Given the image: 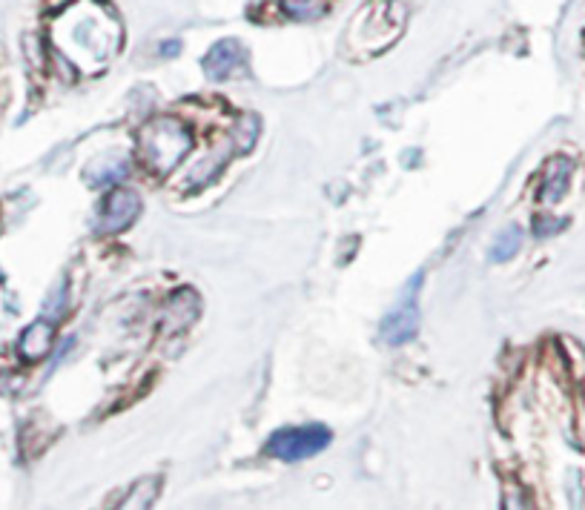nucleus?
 I'll return each mask as SVG.
<instances>
[{
    "label": "nucleus",
    "mask_w": 585,
    "mask_h": 510,
    "mask_svg": "<svg viewBox=\"0 0 585 510\" xmlns=\"http://www.w3.org/2000/svg\"><path fill=\"white\" fill-rule=\"evenodd\" d=\"M419 287H422V273L411 278V284L402 290V298L382 321V339L388 344H405L416 336L419 330Z\"/></svg>",
    "instance_id": "3"
},
{
    "label": "nucleus",
    "mask_w": 585,
    "mask_h": 510,
    "mask_svg": "<svg viewBox=\"0 0 585 510\" xmlns=\"http://www.w3.org/2000/svg\"><path fill=\"white\" fill-rule=\"evenodd\" d=\"M244 61H247V49L236 38H227V41H218L204 55V72L213 81H224V78H233L236 72H241Z\"/></svg>",
    "instance_id": "5"
},
{
    "label": "nucleus",
    "mask_w": 585,
    "mask_h": 510,
    "mask_svg": "<svg viewBox=\"0 0 585 510\" xmlns=\"http://www.w3.org/2000/svg\"><path fill=\"white\" fill-rule=\"evenodd\" d=\"M52 324L49 321H35V324H29L26 330H23L21 336V356L26 362H38V359H44L46 353L52 350Z\"/></svg>",
    "instance_id": "8"
},
{
    "label": "nucleus",
    "mask_w": 585,
    "mask_h": 510,
    "mask_svg": "<svg viewBox=\"0 0 585 510\" xmlns=\"http://www.w3.org/2000/svg\"><path fill=\"white\" fill-rule=\"evenodd\" d=\"M158 479L152 476V479H144V482H138L130 493V502L124 505V508H150L152 499L158 496Z\"/></svg>",
    "instance_id": "11"
},
{
    "label": "nucleus",
    "mask_w": 585,
    "mask_h": 510,
    "mask_svg": "<svg viewBox=\"0 0 585 510\" xmlns=\"http://www.w3.org/2000/svg\"><path fill=\"white\" fill-rule=\"evenodd\" d=\"M568 181H571V161L563 158V155L551 158L548 167H545V181H542V201L545 204H557L565 195V190H568Z\"/></svg>",
    "instance_id": "6"
},
{
    "label": "nucleus",
    "mask_w": 585,
    "mask_h": 510,
    "mask_svg": "<svg viewBox=\"0 0 585 510\" xmlns=\"http://www.w3.org/2000/svg\"><path fill=\"white\" fill-rule=\"evenodd\" d=\"M175 52H181V43L178 41L164 43V46H161V55H175Z\"/></svg>",
    "instance_id": "15"
},
{
    "label": "nucleus",
    "mask_w": 585,
    "mask_h": 510,
    "mask_svg": "<svg viewBox=\"0 0 585 510\" xmlns=\"http://www.w3.org/2000/svg\"><path fill=\"white\" fill-rule=\"evenodd\" d=\"M193 135L175 118H155L144 124L138 132V155L155 175H170V172L190 155Z\"/></svg>",
    "instance_id": "1"
},
{
    "label": "nucleus",
    "mask_w": 585,
    "mask_h": 510,
    "mask_svg": "<svg viewBox=\"0 0 585 510\" xmlns=\"http://www.w3.org/2000/svg\"><path fill=\"white\" fill-rule=\"evenodd\" d=\"M522 247V230L520 227H505L502 233L497 235L494 247H491V261H511L514 255L520 253Z\"/></svg>",
    "instance_id": "9"
},
{
    "label": "nucleus",
    "mask_w": 585,
    "mask_h": 510,
    "mask_svg": "<svg viewBox=\"0 0 585 510\" xmlns=\"http://www.w3.org/2000/svg\"><path fill=\"white\" fill-rule=\"evenodd\" d=\"M330 430L325 425H307V427H284L276 430L267 442V453L282 459V462H302L316 453H322L330 445Z\"/></svg>",
    "instance_id": "2"
},
{
    "label": "nucleus",
    "mask_w": 585,
    "mask_h": 510,
    "mask_svg": "<svg viewBox=\"0 0 585 510\" xmlns=\"http://www.w3.org/2000/svg\"><path fill=\"white\" fill-rule=\"evenodd\" d=\"M227 164V149L218 147L216 152H210V158L204 164H198L187 178H190V187H204L210 178H216V172Z\"/></svg>",
    "instance_id": "10"
},
{
    "label": "nucleus",
    "mask_w": 585,
    "mask_h": 510,
    "mask_svg": "<svg viewBox=\"0 0 585 510\" xmlns=\"http://www.w3.org/2000/svg\"><path fill=\"white\" fill-rule=\"evenodd\" d=\"M127 172H130V161L127 158H121V155H101V158H95L89 164L84 175H87L92 187H107V184H115V181L127 178Z\"/></svg>",
    "instance_id": "7"
},
{
    "label": "nucleus",
    "mask_w": 585,
    "mask_h": 510,
    "mask_svg": "<svg viewBox=\"0 0 585 510\" xmlns=\"http://www.w3.org/2000/svg\"><path fill=\"white\" fill-rule=\"evenodd\" d=\"M284 9L296 18H316L325 12V3L322 0H284Z\"/></svg>",
    "instance_id": "12"
},
{
    "label": "nucleus",
    "mask_w": 585,
    "mask_h": 510,
    "mask_svg": "<svg viewBox=\"0 0 585 510\" xmlns=\"http://www.w3.org/2000/svg\"><path fill=\"white\" fill-rule=\"evenodd\" d=\"M138 213H141L138 192L115 190L109 192V198L101 204V210L95 215V227H98V233H121L138 218Z\"/></svg>",
    "instance_id": "4"
},
{
    "label": "nucleus",
    "mask_w": 585,
    "mask_h": 510,
    "mask_svg": "<svg viewBox=\"0 0 585 510\" xmlns=\"http://www.w3.org/2000/svg\"><path fill=\"white\" fill-rule=\"evenodd\" d=\"M563 224L565 221H554V218H540L537 221V227H534V233L540 235H551V233H557V230H563Z\"/></svg>",
    "instance_id": "14"
},
{
    "label": "nucleus",
    "mask_w": 585,
    "mask_h": 510,
    "mask_svg": "<svg viewBox=\"0 0 585 510\" xmlns=\"http://www.w3.org/2000/svg\"><path fill=\"white\" fill-rule=\"evenodd\" d=\"M64 307H66V281H58V287H55V293L49 296L46 301V316L55 321L64 316Z\"/></svg>",
    "instance_id": "13"
}]
</instances>
